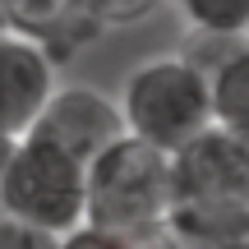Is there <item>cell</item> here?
I'll use <instances>...</instances> for the list:
<instances>
[{
  "mask_svg": "<svg viewBox=\"0 0 249 249\" xmlns=\"http://www.w3.org/2000/svg\"><path fill=\"white\" fill-rule=\"evenodd\" d=\"M166 0H83V14L107 33V28H134V23H148Z\"/></svg>",
  "mask_w": 249,
  "mask_h": 249,
  "instance_id": "10",
  "label": "cell"
},
{
  "mask_svg": "<svg viewBox=\"0 0 249 249\" xmlns=\"http://www.w3.org/2000/svg\"><path fill=\"white\" fill-rule=\"evenodd\" d=\"M208 92H213V124L249 143V42H235L208 70Z\"/></svg>",
  "mask_w": 249,
  "mask_h": 249,
  "instance_id": "8",
  "label": "cell"
},
{
  "mask_svg": "<svg viewBox=\"0 0 249 249\" xmlns=\"http://www.w3.org/2000/svg\"><path fill=\"white\" fill-rule=\"evenodd\" d=\"M9 148H14V139H5V134H0V171H5V157H9Z\"/></svg>",
  "mask_w": 249,
  "mask_h": 249,
  "instance_id": "15",
  "label": "cell"
},
{
  "mask_svg": "<svg viewBox=\"0 0 249 249\" xmlns=\"http://www.w3.org/2000/svg\"><path fill=\"white\" fill-rule=\"evenodd\" d=\"M120 120L124 134L152 143L161 152H180L203 129H213V92L208 74L185 55H152L134 65L120 83Z\"/></svg>",
  "mask_w": 249,
  "mask_h": 249,
  "instance_id": "3",
  "label": "cell"
},
{
  "mask_svg": "<svg viewBox=\"0 0 249 249\" xmlns=\"http://www.w3.org/2000/svg\"><path fill=\"white\" fill-rule=\"evenodd\" d=\"M28 134L88 166L107 143H116L124 134V120H120V107L111 92L88 88V83H55V92L37 111Z\"/></svg>",
  "mask_w": 249,
  "mask_h": 249,
  "instance_id": "5",
  "label": "cell"
},
{
  "mask_svg": "<svg viewBox=\"0 0 249 249\" xmlns=\"http://www.w3.org/2000/svg\"><path fill=\"white\" fill-rule=\"evenodd\" d=\"M0 213L60 240L83 226V161L33 134L14 139L0 171Z\"/></svg>",
  "mask_w": 249,
  "mask_h": 249,
  "instance_id": "4",
  "label": "cell"
},
{
  "mask_svg": "<svg viewBox=\"0 0 249 249\" xmlns=\"http://www.w3.org/2000/svg\"><path fill=\"white\" fill-rule=\"evenodd\" d=\"M55 65L33 37H18L0 28V134L5 139H23L33 129L37 111L55 92Z\"/></svg>",
  "mask_w": 249,
  "mask_h": 249,
  "instance_id": "6",
  "label": "cell"
},
{
  "mask_svg": "<svg viewBox=\"0 0 249 249\" xmlns=\"http://www.w3.org/2000/svg\"><path fill=\"white\" fill-rule=\"evenodd\" d=\"M139 249H185V245L166 231V235H152V240H139Z\"/></svg>",
  "mask_w": 249,
  "mask_h": 249,
  "instance_id": "13",
  "label": "cell"
},
{
  "mask_svg": "<svg viewBox=\"0 0 249 249\" xmlns=\"http://www.w3.org/2000/svg\"><path fill=\"white\" fill-rule=\"evenodd\" d=\"M83 226L152 240L171 231V152L120 134L83 166Z\"/></svg>",
  "mask_w": 249,
  "mask_h": 249,
  "instance_id": "2",
  "label": "cell"
},
{
  "mask_svg": "<svg viewBox=\"0 0 249 249\" xmlns=\"http://www.w3.org/2000/svg\"><path fill=\"white\" fill-rule=\"evenodd\" d=\"M171 235L198 249L249 235V143L213 124L171 152Z\"/></svg>",
  "mask_w": 249,
  "mask_h": 249,
  "instance_id": "1",
  "label": "cell"
},
{
  "mask_svg": "<svg viewBox=\"0 0 249 249\" xmlns=\"http://www.w3.org/2000/svg\"><path fill=\"white\" fill-rule=\"evenodd\" d=\"M55 249H139V240H120V235L92 231V226H74L55 240Z\"/></svg>",
  "mask_w": 249,
  "mask_h": 249,
  "instance_id": "11",
  "label": "cell"
},
{
  "mask_svg": "<svg viewBox=\"0 0 249 249\" xmlns=\"http://www.w3.org/2000/svg\"><path fill=\"white\" fill-rule=\"evenodd\" d=\"M0 28L18 37H33L51 65H70L92 37L102 33L88 14H83V0H0Z\"/></svg>",
  "mask_w": 249,
  "mask_h": 249,
  "instance_id": "7",
  "label": "cell"
},
{
  "mask_svg": "<svg viewBox=\"0 0 249 249\" xmlns=\"http://www.w3.org/2000/svg\"><path fill=\"white\" fill-rule=\"evenodd\" d=\"M189 33L203 37H240L249 33V0H171Z\"/></svg>",
  "mask_w": 249,
  "mask_h": 249,
  "instance_id": "9",
  "label": "cell"
},
{
  "mask_svg": "<svg viewBox=\"0 0 249 249\" xmlns=\"http://www.w3.org/2000/svg\"><path fill=\"white\" fill-rule=\"evenodd\" d=\"M245 37H249V33H245Z\"/></svg>",
  "mask_w": 249,
  "mask_h": 249,
  "instance_id": "16",
  "label": "cell"
},
{
  "mask_svg": "<svg viewBox=\"0 0 249 249\" xmlns=\"http://www.w3.org/2000/svg\"><path fill=\"white\" fill-rule=\"evenodd\" d=\"M208 249H249V235H245V240H222V245H208Z\"/></svg>",
  "mask_w": 249,
  "mask_h": 249,
  "instance_id": "14",
  "label": "cell"
},
{
  "mask_svg": "<svg viewBox=\"0 0 249 249\" xmlns=\"http://www.w3.org/2000/svg\"><path fill=\"white\" fill-rule=\"evenodd\" d=\"M0 249H55V235H42V231L0 213Z\"/></svg>",
  "mask_w": 249,
  "mask_h": 249,
  "instance_id": "12",
  "label": "cell"
}]
</instances>
